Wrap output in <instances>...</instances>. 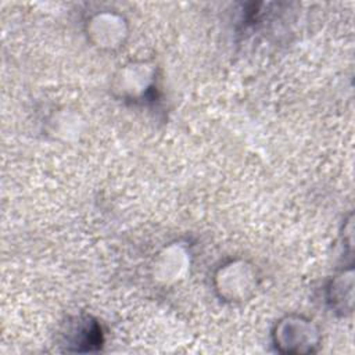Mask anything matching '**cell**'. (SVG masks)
<instances>
[{
  "label": "cell",
  "instance_id": "6da1fadb",
  "mask_svg": "<svg viewBox=\"0 0 355 355\" xmlns=\"http://www.w3.org/2000/svg\"><path fill=\"white\" fill-rule=\"evenodd\" d=\"M270 340L275 351L284 355H308L319 349L322 331L318 323L302 313H287L272 327Z\"/></svg>",
  "mask_w": 355,
  "mask_h": 355
},
{
  "label": "cell",
  "instance_id": "7a4b0ae2",
  "mask_svg": "<svg viewBox=\"0 0 355 355\" xmlns=\"http://www.w3.org/2000/svg\"><path fill=\"white\" fill-rule=\"evenodd\" d=\"M212 286L222 301L241 304L255 295L259 287V272L251 261L232 258L215 269Z\"/></svg>",
  "mask_w": 355,
  "mask_h": 355
},
{
  "label": "cell",
  "instance_id": "3957f363",
  "mask_svg": "<svg viewBox=\"0 0 355 355\" xmlns=\"http://www.w3.org/2000/svg\"><path fill=\"white\" fill-rule=\"evenodd\" d=\"M157 89V68L147 60H130L119 67L111 80V90L123 101L148 100Z\"/></svg>",
  "mask_w": 355,
  "mask_h": 355
},
{
  "label": "cell",
  "instance_id": "277c9868",
  "mask_svg": "<svg viewBox=\"0 0 355 355\" xmlns=\"http://www.w3.org/2000/svg\"><path fill=\"white\" fill-rule=\"evenodd\" d=\"M85 35L93 47L101 51L121 49L129 37V22L118 11L93 12L85 22Z\"/></svg>",
  "mask_w": 355,
  "mask_h": 355
},
{
  "label": "cell",
  "instance_id": "5b68a950",
  "mask_svg": "<svg viewBox=\"0 0 355 355\" xmlns=\"http://www.w3.org/2000/svg\"><path fill=\"white\" fill-rule=\"evenodd\" d=\"M62 345L72 352H90L101 347L103 334L98 322L90 316H75L61 331Z\"/></svg>",
  "mask_w": 355,
  "mask_h": 355
},
{
  "label": "cell",
  "instance_id": "8992f818",
  "mask_svg": "<svg viewBox=\"0 0 355 355\" xmlns=\"http://www.w3.org/2000/svg\"><path fill=\"white\" fill-rule=\"evenodd\" d=\"M190 269V252L180 244L173 243L164 247L153 261V276L164 284L176 283Z\"/></svg>",
  "mask_w": 355,
  "mask_h": 355
},
{
  "label": "cell",
  "instance_id": "52a82bcc",
  "mask_svg": "<svg viewBox=\"0 0 355 355\" xmlns=\"http://www.w3.org/2000/svg\"><path fill=\"white\" fill-rule=\"evenodd\" d=\"M326 301L333 312L347 316L354 308V269L352 265L336 273L326 286Z\"/></svg>",
  "mask_w": 355,
  "mask_h": 355
}]
</instances>
